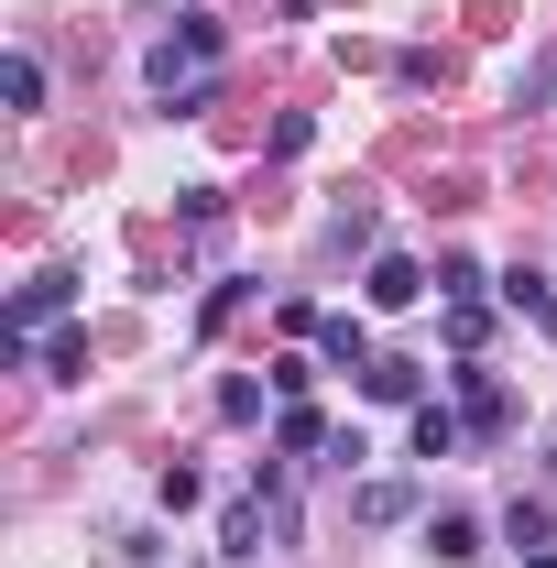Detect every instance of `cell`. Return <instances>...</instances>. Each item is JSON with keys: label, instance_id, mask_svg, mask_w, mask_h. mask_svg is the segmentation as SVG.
Listing matches in <instances>:
<instances>
[{"label": "cell", "instance_id": "6da1fadb", "mask_svg": "<svg viewBox=\"0 0 557 568\" xmlns=\"http://www.w3.org/2000/svg\"><path fill=\"white\" fill-rule=\"evenodd\" d=\"M142 77H153V99L164 110H209V77H219V22L209 11H186L153 55H142Z\"/></svg>", "mask_w": 557, "mask_h": 568}, {"label": "cell", "instance_id": "7a4b0ae2", "mask_svg": "<svg viewBox=\"0 0 557 568\" xmlns=\"http://www.w3.org/2000/svg\"><path fill=\"white\" fill-rule=\"evenodd\" d=\"M67 295H77V274H33L22 295H11V317H0V351L22 361V351H33V328H55V317H67Z\"/></svg>", "mask_w": 557, "mask_h": 568}, {"label": "cell", "instance_id": "3957f363", "mask_svg": "<svg viewBox=\"0 0 557 568\" xmlns=\"http://www.w3.org/2000/svg\"><path fill=\"white\" fill-rule=\"evenodd\" d=\"M448 383H459V416L482 426V437H503V426H514V394H503V383H492L482 361H459V372H448Z\"/></svg>", "mask_w": 557, "mask_h": 568}, {"label": "cell", "instance_id": "277c9868", "mask_svg": "<svg viewBox=\"0 0 557 568\" xmlns=\"http://www.w3.org/2000/svg\"><path fill=\"white\" fill-rule=\"evenodd\" d=\"M459 437H470V416L426 394V405H416V459H459Z\"/></svg>", "mask_w": 557, "mask_h": 568}, {"label": "cell", "instance_id": "5b68a950", "mask_svg": "<svg viewBox=\"0 0 557 568\" xmlns=\"http://www.w3.org/2000/svg\"><path fill=\"white\" fill-rule=\"evenodd\" d=\"M317 351L340 361V372H372V361H383V351H372V328H361V317H317Z\"/></svg>", "mask_w": 557, "mask_h": 568}, {"label": "cell", "instance_id": "8992f818", "mask_svg": "<svg viewBox=\"0 0 557 568\" xmlns=\"http://www.w3.org/2000/svg\"><path fill=\"white\" fill-rule=\"evenodd\" d=\"M426 558H482V514H426Z\"/></svg>", "mask_w": 557, "mask_h": 568}, {"label": "cell", "instance_id": "52a82bcc", "mask_svg": "<svg viewBox=\"0 0 557 568\" xmlns=\"http://www.w3.org/2000/svg\"><path fill=\"white\" fill-rule=\"evenodd\" d=\"M361 394H372V405H426V372H416V361H372Z\"/></svg>", "mask_w": 557, "mask_h": 568}, {"label": "cell", "instance_id": "ba28073f", "mask_svg": "<svg viewBox=\"0 0 557 568\" xmlns=\"http://www.w3.org/2000/svg\"><path fill=\"white\" fill-rule=\"evenodd\" d=\"M416 295H426V274L405 263V252H383V263H372V306H383V317H394V306H416Z\"/></svg>", "mask_w": 557, "mask_h": 568}, {"label": "cell", "instance_id": "9c48e42d", "mask_svg": "<svg viewBox=\"0 0 557 568\" xmlns=\"http://www.w3.org/2000/svg\"><path fill=\"white\" fill-rule=\"evenodd\" d=\"M219 547H230V568L263 558V503H230V514H219Z\"/></svg>", "mask_w": 557, "mask_h": 568}, {"label": "cell", "instance_id": "30bf717a", "mask_svg": "<svg viewBox=\"0 0 557 568\" xmlns=\"http://www.w3.org/2000/svg\"><path fill=\"white\" fill-rule=\"evenodd\" d=\"M274 448H284V459H306V448H328V416H317V405H284V416H274Z\"/></svg>", "mask_w": 557, "mask_h": 568}, {"label": "cell", "instance_id": "8fae6325", "mask_svg": "<svg viewBox=\"0 0 557 568\" xmlns=\"http://www.w3.org/2000/svg\"><path fill=\"white\" fill-rule=\"evenodd\" d=\"M416 514V481H361V525H405Z\"/></svg>", "mask_w": 557, "mask_h": 568}, {"label": "cell", "instance_id": "7c38bea8", "mask_svg": "<svg viewBox=\"0 0 557 568\" xmlns=\"http://www.w3.org/2000/svg\"><path fill=\"white\" fill-rule=\"evenodd\" d=\"M503 295H514V317H536V328H557V284H547V274H503Z\"/></svg>", "mask_w": 557, "mask_h": 568}, {"label": "cell", "instance_id": "4fadbf2b", "mask_svg": "<svg viewBox=\"0 0 557 568\" xmlns=\"http://www.w3.org/2000/svg\"><path fill=\"white\" fill-rule=\"evenodd\" d=\"M0 99H11V110H44V67H33V55H0Z\"/></svg>", "mask_w": 557, "mask_h": 568}, {"label": "cell", "instance_id": "5bb4252c", "mask_svg": "<svg viewBox=\"0 0 557 568\" xmlns=\"http://www.w3.org/2000/svg\"><path fill=\"white\" fill-rule=\"evenodd\" d=\"M503 536H514V558H536V547H547V503H514V514H503Z\"/></svg>", "mask_w": 557, "mask_h": 568}, {"label": "cell", "instance_id": "9a60e30c", "mask_svg": "<svg viewBox=\"0 0 557 568\" xmlns=\"http://www.w3.org/2000/svg\"><path fill=\"white\" fill-rule=\"evenodd\" d=\"M448 339H459V351H482V339H492V306H482V295H470V306H448Z\"/></svg>", "mask_w": 557, "mask_h": 568}, {"label": "cell", "instance_id": "2e32d148", "mask_svg": "<svg viewBox=\"0 0 557 568\" xmlns=\"http://www.w3.org/2000/svg\"><path fill=\"white\" fill-rule=\"evenodd\" d=\"M44 372H55V383H88V339H77V328H67V339L44 351Z\"/></svg>", "mask_w": 557, "mask_h": 568}, {"label": "cell", "instance_id": "e0dca14e", "mask_svg": "<svg viewBox=\"0 0 557 568\" xmlns=\"http://www.w3.org/2000/svg\"><path fill=\"white\" fill-rule=\"evenodd\" d=\"M525 568H557V547H536V558H525Z\"/></svg>", "mask_w": 557, "mask_h": 568}]
</instances>
